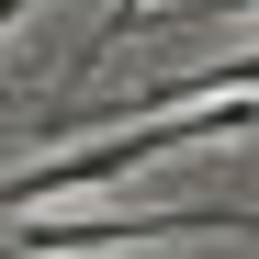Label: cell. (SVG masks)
<instances>
[{
  "mask_svg": "<svg viewBox=\"0 0 259 259\" xmlns=\"http://www.w3.org/2000/svg\"><path fill=\"white\" fill-rule=\"evenodd\" d=\"M237 91H259V46H248V57H214V68H192V79H147V91L124 102V124H147V113H192V102H237Z\"/></svg>",
  "mask_w": 259,
  "mask_h": 259,
  "instance_id": "3",
  "label": "cell"
},
{
  "mask_svg": "<svg viewBox=\"0 0 259 259\" xmlns=\"http://www.w3.org/2000/svg\"><path fill=\"white\" fill-rule=\"evenodd\" d=\"M12 259H102L169 237H259V203H124V214H12Z\"/></svg>",
  "mask_w": 259,
  "mask_h": 259,
  "instance_id": "2",
  "label": "cell"
},
{
  "mask_svg": "<svg viewBox=\"0 0 259 259\" xmlns=\"http://www.w3.org/2000/svg\"><path fill=\"white\" fill-rule=\"evenodd\" d=\"M192 136H259V102H203V113H147V124H113V136H79V147H57V158H34V169L0 181V226L34 214V203H57V192H113V181L158 169Z\"/></svg>",
  "mask_w": 259,
  "mask_h": 259,
  "instance_id": "1",
  "label": "cell"
}]
</instances>
